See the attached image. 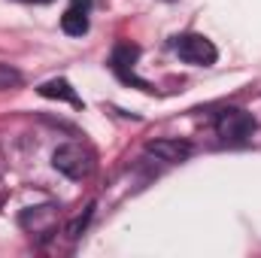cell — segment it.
I'll use <instances>...</instances> for the list:
<instances>
[{
    "mask_svg": "<svg viewBox=\"0 0 261 258\" xmlns=\"http://www.w3.org/2000/svg\"><path fill=\"white\" fill-rule=\"evenodd\" d=\"M52 164H55V170L64 173L67 179H88L94 173V155L85 146H79V143L58 146L55 155H52Z\"/></svg>",
    "mask_w": 261,
    "mask_h": 258,
    "instance_id": "1",
    "label": "cell"
},
{
    "mask_svg": "<svg viewBox=\"0 0 261 258\" xmlns=\"http://www.w3.org/2000/svg\"><path fill=\"white\" fill-rule=\"evenodd\" d=\"M216 134L222 137V143L243 146L255 134V119L246 110H222L216 119Z\"/></svg>",
    "mask_w": 261,
    "mask_h": 258,
    "instance_id": "2",
    "label": "cell"
},
{
    "mask_svg": "<svg viewBox=\"0 0 261 258\" xmlns=\"http://www.w3.org/2000/svg\"><path fill=\"white\" fill-rule=\"evenodd\" d=\"M173 52L179 55V61L195 64V67H210V64H216V58H219L216 46L203 34H182V37H176L173 40Z\"/></svg>",
    "mask_w": 261,
    "mask_h": 258,
    "instance_id": "3",
    "label": "cell"
},
{
    "mask_svg": "<svg viewBox=\"0 0 261 258\" xmlns=\"http://www.w3.org/2000/svg\"><path fill=\"white\" fill-rule=\"evenodd\" d=\"M21 228H28L31 234H40V237H49L58 225V207H31L21 213Z\"/></svg>",
    "mask_w": 261,
    "mask_h": 258,
    "instance_id": "4",
    "label": "cell"
},
{
    "mask_svg": "<svg viewBox=\"0 0 261 258\" xmlns=\"http://www.w3.org/2000/svg\"><path fill=\"white\" fill-rule=\"evenodd\" d=\"M137 46H130V43H119L116 49H113V58H110V64L116 70V76L122 79V82H134V85H140L143 91H149V85L143 82V79H137L134 76V61H137Z\"/></svg>",
    "mask_w": 261,
    "mask_h": 258,
    "instance_id": "5",
    "label": "cell"
},
{
    "mask_svg": "<svg viewBox=\"0 0 261 258\" xmlns=\"http://www.w3.org/2000/svg\"><path fill=\"white\" fill-rule=\"evenodd\" d=\"M146 152L155 155L158 161L179 164L192 155V143H186V140H152V143H146Z\"/></svg>",
    "mask_w": 261,
    "mask_h": 258,
    "instance_id": "6",
    "label": "cell"
},
{
    "mask_svg": "<svg viewBox=\"0 0 261 258\" xmlns=\"http://www.w3.org/2000/svg\"><path fill=\"white\" fill-rule=\"evenodd\" d=\"M88 12H91V0H73L61 15V28L70 37H82L88 31Z\"/></svg>",
    "mask_w": 261,
    "mask_h": 258,
    "instance_id": "7",
    "label": "cell"
},
{
    "mask_svg": "<svg viewBox=\"0 0 261 258\" xmlns=\"http://www.w3.org/2000/svg\"><path fill=\"white\" fill-rule=\"evenodd\" d=\"M37 91H40L43 97H52V100H67V104H73V107H82V100L76 97V91H73V85H70L67 79H49V82H43Z\"/></svg>",
    "mask_w": 261,
    "mask_h": 258,
    "instance_id": "8",
    "label": "cell"
},
{
    "mask_svg": "<svg viewBox=\"0 0 261 258\" xmlns=\"http://www.w3.org/2000/svg\"><path fill=\"white\" fill-rule=\"evenodd\" d=\"M91 213H94V203H88V210H85V213H82V216H79V219H76V222L70 225V228H67V234H70V237H79V234L85 231V225H88Z\"/></svg>",
    "mask_w": 261,
    "mask_h": 258,
    "instance_id": "9",
    "label": "cell"
},
{
    "mask_svg": "<svg viewBox=\"0 0 261 258\" xmlns=\"http://www.w3.org/2000/svg\"><path fill=\"white\" fill-rule=\"evenodd\" d=\"M21 82V76L15 73V70H9L6 64H0V88H9V85H18Z\"/></svg>",
    "mask_w": 261,
    "mask_h": 258,
    "instance_id": "10",
    "label": "cell"
},
{
    "mask_svg": "<svg viewBox=\"0 0 261 258\" xmlns=\"http://www.w3.org/2000/svg\"><path fill=\"white\" fill-rule=\"evenodd\" d=\"M21 3H52V0H21Z\"/></svg>",
    "mask_w": 261,
    "mask_h": 258,
    "instance_id": "11",
    "label": "cell"
}]
</instances>
